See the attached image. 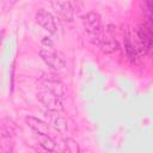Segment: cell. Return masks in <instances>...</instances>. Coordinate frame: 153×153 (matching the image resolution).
<instances>
[{"label":"cell","mask_w":153,"mask_h":153,"mask_svg":"<svg viewBox=\"0 0 153 153\" xmlns=\"http://www.w3.org/2000/svg\"><path fill=\"white\" fill-rule=\"evenodd\" d=\"M25 122L37 134H48V131L50 129V126L47 122H44V121H42L39 118H36V117H32V116H27L25 118Z\"/></svg>","instance_id":"obj_8"},{"label":"cell","mask_w":153,"mask_h":153,"mask_svg":"<svg viewBox=\"0 0 153 153\" xmlns=\"http://www.w3.org/2000/svg\"><path fill=\"white\" fill-rule=\"evenodd\" d=\"M137 39L140 42V47L143 49V53H147L152 47V29L149 22L139 26Z\"/></svg>","instance_id":"obj_4"},{"label":"cell","mask_w":153,"mask_h":153,"mask_svg":"<svg viewBox=\"0 0 153 153\" xmlns=\"http://www.w3.org/2000/svg\"><path fill=\"white\" fill-rule=\"evenodd\" d=\"M36 20L48 32H50V33H55L56 32V23H55V19L51 16V13H49L48 11H45L43 8L38 10L37 13H36Z\"/></svg>","instance_id":"obj_5"},{"label":"cell","mask_w":153,"mask_h":153,"mask_svg":"<svg viewBox=\"0 0 153 153\" xmlns=\"http://www.w3.org/2000/svg\"><path fill=\"white\" fill-rule=\"evenodd\" d=\"M39 56L50 68H53L55 71H62L66 67V62L56 53L51 51L50 49H41Z\"/></svg>","instance_id":"obj_3"},{"label":"cell","mask_w":153,"mask_h":153,"mask_svg":"<svg viewBox=\"0 0 153 153\" xmlns=\"http://www.w3.org/2000/svg\"><path fill=\"white\" fill-rule=\"evenodd\" d=\"M47 118H48V124L51 126L54 129H56L57 131L60 133H66L67 129H68V126H67V121L63 116L59 115V111H51L49 110V112L45 114Z\"/></svg>","instance_id":"obj_6"},{"label":"cell","mask_w":153,"mask_h":153,"mask_svg":"<svg viewBox=\"0 0 153 153\" xmlns=\"http://www.w3.org/2000/svg\"><path fill=\"white\" fill-rule=\"evenodd\" d=\"M1 133H2V137H11L16 134V124L13 123V121H11L10 118H4L1 121Z\"/></svg>","instance_id":"obj_11"},{"label":"cell","mask_w":153,"mask_h":153,"mask_svg":"<svg viewBox=\"0 0 153 153\" xmlns=\"http://www.w3.org/2000/svg\"><path fill=\"white\" fill-rule=\"evenodd\" d=\"M69 5L72 6L74 12H81L84 10V2L82 0H69Z\"/></svg>","instance_id":"obj_17"},{"label":"cell","mask_w":153,"mask_h":153,"mask_svg":"<svg viewBox=\"0 0 153 153\" xmlns=\"http://www.w3.org/2000/svg\"><path fill=\"white\" fill-rule=\"evenodd\" d=\"M18 0H8V2H10V6H12L13 4H16Z\"/></svg>","instance_id":"obj_19"},{"label":"cell","mask_w":153,"mask_h":153,"mask_svg":"<svg viewBox=\"0 0 153 153\" xmlns=\"http://www.w3.org/2000/svg\"><path fill=\"white\" fill-rule=\"evenodd\" d=\"M124 48H126V51H127V55H128L129 60L131 62H135L137 60V54H136L135 47L131 44V42L129 41V38H126L124 39Z\"/></svg>","instance_id":"obj_14"},{"label":"cell","mask_w":153,"mask_h":153,"mask_svg":"<svg viewBox=\"0 0 153 153\" xmlns=\"http://www.w3.org/2000/svg\"><path fill=\"white\" fill-rule=\"evenodd\" d=\"M38 135H39V145H41L45 151H48V152L55 151L56 143H55V141H54L50 136H48L47 134H38Z\"/></svg>","instance_id":"obj_13"},{"label":"cell","mask_w":153,"mask_h":153,"mask_svg":"<svg viewBox=\"0 0 153 153\" xmlns=\"http://www.w3.org/2000/svg\"><path fill=\"white\" fill-rule=\"evenodd\" d=\"M98 45L103 54H112L118 49V42L112 37H102Z\"/></svg>","instance_id":"obj_9"},{"label":"cell","mask_w":153,"mask_h":153,"mask_svg":"<svg viewBox=\"0 0 153 153\" xmlns=\"http://www.w3.org/2000/svg\"><path fill=\"white\" fill-rule=\"evenodd\" d=\"M2 35H4V32L1 31V32H0V45H1V41H2Z\"/></svg>","instance_id":"obj_20"},{"label":"cell","mask_w":153,"mask_h":153,"mask_svg":"<svg viewBox=\"0 0 153 153\" xmlns=\"http://www.w3.org/2000/svg\"><path fill=\"white\" fill-rule=\"evenodd\" d=\"M61 151L63 152H69V153H79L80 152V148H79V145L75 140L71 139V137H67V139H63L62 140V143H61Z\"/></svg>","instance_id":"obj_12"},{"label":"cell","mask_w":153,"mask_h":153,"mask_svg":"<svg viewBox=\"0 0 153 153\" xmlns=\"http://www.w3.org/2000/svg\"><path fill=\"white\" fill-rule=\"evenodd\" d=\"M142 14L147 19V22L151 23V20H152V0H145V4L142 6Z\"/></svg>","instance_id":"obj_15"},{"label":"cell","mask_w":153,"mask_h":153,"mask_svg":"<svg viewBox=\"0 0 153 153\" xmlns=\"http://www.w3.org/2000/svg\"><path fill=\"white\" fill-rule=\"evenodd\" d=\"M43 85L47 87V90H49L50 92H53L57 97H62V96L66 94V86L57 79L44 78L43 79Z\"/></svg>","instance_id":"obj_7"},{"label":"cell","mask_w":153,"mask_h":153,"mask_svg":"<svg viewBox=\"0 0 153 153\" xmlns=\"http://www.w3.org/2000/svg\"><path fill=\"white\" fill-rule=\"evenodd\" d=\"M55 6V11L66 20V22H72L73 20V8L72 6L69 5L68 1L66 2H57V4H54Z\"/></svg>","instance_id":"obj_10"},{"label":"cell","mask_w":153,"mask_h":153,"mask_svg":"<svg viewBox=\"0 0 153 153\" xmlns=\"http://www.w3.org/2000/svg\"><path fill=\"white\" fill-rule=\"evenodd\" d=\"M14 147V143L12 140H10V137H4V142L0 143V149L2 152H12Z\"/></svg>","instance_id":"obj_16"},{"label":"cell","mask_w":153,"mask_h":153,"mask_svg":"<svg viewBox=\"0 0 153 153\" xmlns=\"http://www.w3.org/2000/svg\"><path fill=\"white\" fill-rule=\"evenodd\" d=\"M82 23H84V26H85L87 33L90 35L91 41L98 44L102 38V35H100L102 19H100L99 13H97L94 11L87 12L85 16H82Z\"/></svg>","instance_id":"obj_1"},{"label":"cell","mask_w":153,"mask_h":153,"mask_svg":"<svg viewBox=\"0 0 153 153\" xmlns=\"http://www.w3.org/2000/svg\"><path fill=\"white\" fill-rule=\"evenodd\" d=\"M37 99H38L48 110L59 111V112L63 110V105H62V102L60 100V97H57L56 94H54V93L50 92L49 90L38 92V93H37Z\"/></svg>","instance_id":"obj_2"},{"label":"cell","mask_w":153,"mask_h":153,"mask_svg":"<svg viewBox=\"0 0 153 153\" xmlns=\"http://www.w3.org/2000/svg\"><path fill=\"white\" fill-rule=\"evenodd\" d=\"M42 43L44 44V45H47V47H51L53 45V41L49 38V37H43V39H42Z\"/></svg>","instance_id":"obj_18"}]
</instances>
